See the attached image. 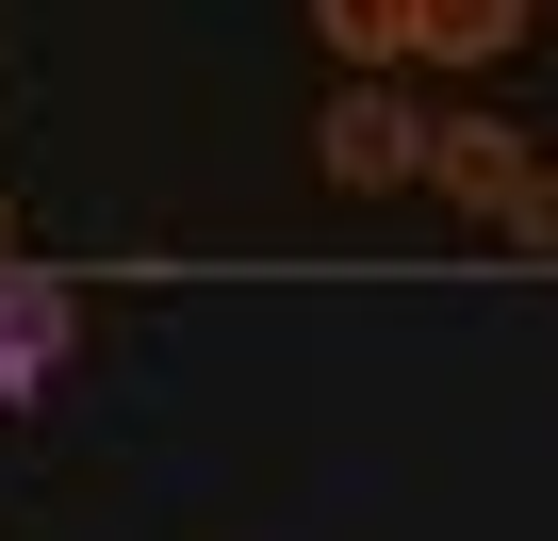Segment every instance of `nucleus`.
Instances as JSON below:
<instances>
[{
    "instance_id": "f257e3e1",
    "label": "nucleus",
    "mask_w": 558,
    "mask_h": 541,
    "mask_svg": "<svg viewBox=\"0 0 558 541\" xmlns=\"http://www.w3.org/2000/svg\"><path fill=\"white\" fill-rule=\"evenodd\" d=\"M411 181H444L476 230H509V246H542L558 230V181H542V148L509 132V115H444L427 148H411Z\"/></svg>"
},
{
    "instance_id": "39448f33",
    "label": "nucleus",
    "mask_w": 558,
    "mask_h": 541,
    "mask_svg": "<svg viewBox=\"0 0 558 541\" xmlns=\"http://www.w3.org/2000/svg\"><path fill=\"white\" fill-rule=\"evenodd\" d=\"M313 34H329V50L378 83V66H411V0H313Z\"/></svg>"
},
{
    "instance_id": "7ed1b4c3",
    "label": "nucleus",
    "mask_w": 558,
    "mask_h": 541,
    "mask_svg": "<svg viewBox=\"0 0 558 541\" xmlns=\"http://www.w3.org/2000/svg\"><path fill=\"white\" fill-rule=\"evenodd\" d=\"M83 345V296L66 280H34V262H0V410L17 394H50V361Z\"/></svg>"
},
{
    "instance_id": "f03ea898",
    "label": "nucleus",
    "mask_w": 558,
    "mask_h": 541,
    "mask_svg": "<svg viewBox=\"0 0 558 541\" xmlns=\"http://www.w3.org/2000/svg\"><path fill=\"white\" fill-rule=\"evenodd\" d=\"M313 148H329V181H345V197H378V181H411V148H427V115H411L395 83H345Z\"/></svg>"
},
{
    "instance_id": "20e7f679",
    "label": "nucleus",
    "mask_w": 558,
    "mask_h": 541,
    "mask_svg": "<svg viewBox=\"0 0 558 541\" xmlns=\"http://www.w3.org/2000/svg\"><path fill=\"white\" fill-rule=\"evenodd\" d=\"M411 50H444V66H509V50H525V0H411Z\"/></svg>"
}]
</instances>
